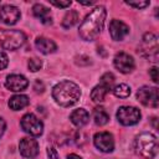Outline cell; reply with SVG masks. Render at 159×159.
<instances>
[{
  "label": "cell",
  "instance_id": "cell-17",
  "mask_svg": "<svg viewBox=\"0 0 159 159\" xmlns=\"http://www.w3.org/2000/svg\"><path fill=\"white\" fill-rule=\"evenodd\" d=\"M70 119H71V122L76 125V127H83V125H86L87 123H88V120H89V114H88V112L86 111V109H83V108H78V109H75L72 113H71V116H70Z\"/></svg>",
  "mask_w": 159,
  "mask_h": 159
},
{
  "label": "cell",
  "instance_id": "cell-16",
  "mask_svg": "<svg viewBox=\"0 0 159 159\" xmlns=\"http://www.w3.org/2000/svg\"><path fill=\"white\" fill-rule=\"evenodd\" d=\"M32 12L42 24H45V25L52 24V17H51L50 10L46 6H43L42 4H35L32 6Z\"/></svg>",
  "mask_w": 159,
  "mask_h": 159
},
{
  "label": "cell",
  "instance_id": "cell-28",
  "mask_svg": "<svg viewBox=\"0 0 159 159\" xmlns=\"http://www.w3.org/2000/svg\"><path fill=\"white\" fill-rule=\"evenodd\" d=\"M50 4L57 7H67L71 5V1H55V0H50Z\"/></svg>",
  "mask_w": 159,
  "mask_h": 159
},
{
  "label": "cell",
  "instance_id": "cell-15",
  "mask_svg": "<svg viewBox=\"0 0 159 159\" xmlns=\"http://www.w3.org/2000/svg\"><path fill=\"white\" fill-rule=\"evenodd\" d=\"M35 46H36V48H37L41 53H43V55L52 53V52H55L56 48H57L56 43H55L52 40L46 39V37H37V39L35 40Z\"/></svg>",
  "mask_w": 159,
  "mask_h": 159
},
{
  "label": "cell",
  "instance_id": "cell-22",
  "mask_svg": "<svg viewBox=\"0 0 159 159\" xmlns=\"http://www.w3.org/2000/svg\"><path fill=\"white\" fill-rule=\"evenodd\" d=\"M113 94L118 98H127L130 94V87L125 83H120L113 87Z\"/></svg>",
  "mask_w": 159,
  "mask_h": 159
},
{
  "label": "cell",
  "instance_id": "cell-10",
  "mask_svg": "<svg viewBox=\"0 0 159 159\" xmlns=\"http://www.w3.org/2000/svg\"><path fill=\"white\" fill-rule=\"evenodd\" d=\"M113 63H114V67L119 72H122V73H129L135 67V63H134L133 57L130 55L125 53V52H118L114 56Z\"/></svg>",
  "mask_w": 159,
  "mask_h": 159
},
{
  "label": "cell",
  "instance_id": "cell-23",
  "mask_svg": "<svg viewBox=\"0 0 159 159\" xmlns=\"http://www.w3.org/2000/svg\"><path fill=\"white\" fill-rule=\"evenodd\" d=\"M99 84L104 86V87L108 88V89H112V87H113V84H114V76H113L111 72L104 73V75L101 77V82H99Z\"/></svg>",
  "mask_w": 159,
  "mask_h": 159
},
{
  "label": "cell",
  "instance_id": "cell-8",
  "mask_svg": "<svg viewBox=\"0 0 159 159\" xmlns=\"http://www.w3.org/2000/svg\"><path fill=\"white\" fill-rule=\"evenodd\" d=\"M117 119L123 125H133L139 122L140 112L135 107L123 106V107H119L117 111Z\"/></svg>",
  "mask_w": 159,
  "mask_h": 159
},
{
  "label": "cell",
  "instance_id": "cell-14",
  "mask_svg": "<svg viewBox=\"0 0 159 159\" xmlns=\"http://www.w3.org/2000/svg\"><path fill=\"white\" fill-rule=\"evenodd\" d=\"M5 86L10 91L20 92L29 86V81L22 75H9L5 81Z\"/></svg>",
  "mask_w": 159,
  "mask_h": 159
},
{
  "label": "cell",
  "instance_id": "cell-11",
  "mask_svg": "<svg viewBox=\"0 0 159 159\" xmlns=\"http://www.w3.org/2000/svg\"><path fill=\"white\" fill-rule=\"evenodd\" d=\"M20 16V10L14 5H4L0 7V21L6 25L16 24Z\"/></svg>",
  "mask_w": 159,
  "mask_h": 159
},
{
  "label": "cell",
  "instance_id": "cell-1",
  "mask_svg": "<svg viewBox=\"0 0 159 159\" xmlns=\"http://www.w3.org/2000/svg\"><path fill=\"white\" fill-rule=\"evenodd\" d=\"M106 9L104 6H96L82 21V24L80 25L78 32L80 36L84 40V41H93L96 40L104 25V20H106Z\"/></svg>",
  "mask_w": 159,
  "mask_h": 159
},
{
  "label": "cell",
  "instance_id": "cell-13",
  "mask_svg": "<svg viewBox=\"0 0 159 159\" xmlns=\"http://www.w3.org/2000/svg\"><path fill=\"white\" fill-rule=\"evenodd\" d=\"M19 149L22 157L25 158H35L39 154V144L32 138H22L19 144Z\"/></svg>",
  "mask_w": 159,
  "mask_h": 159
},
{
  "label": "cell",
  "instance_id": "cell-26",
  "mask_svg": "<svg viewBox=\"0 0 159 159\" xmlns=\"http://www.w3.org/2000/svg\"><path fill=\"white\" fill-rule=\"evenodd\" d=\"M9 63V60H7V56L5 52L0 51V70H4Z\"/></svg>",
  "mask_w": 159,
  "mask_h": 159
},
{
  "label": "cell",
  "instance_id": "cell-7",
  "mask_svg": "<svg viewBox=\"0 0 159 159\" xmlns=\"http://www.w3.org/2000/svg\"><path fill=\"white\" fill-rule=\"evenodd\" d=\"M21 128L24 129V132H26L27 134L32 135V137H39L42 134L43 132V124L42 122L32 113H27L21 118Z\"/></svg>",
  "mask_w": 159,
  "mask_h": 159
},
{
  "label": "cell",
  "instance_id": "cell-6",
  "mask_svg": "<svg viewBox=\"0 0 159 159\" xmlns=\"http://www.w3.org/2000/svg\"><path fill=\"white\" fill-rule=\"evenodd\" d=\"M137 98L138 101L147 107L157 108L159 104V92L157 87H148L143 86L138 89L137 92Z\"/></svg>",
  "mask_w": 159,
  "mask_h": 159
},
{
  "label": "cell",
  "instance_id": "cell-27",
  "mask_svg": "<svg viewBox=\"0 0 159 159\" xmlns=\"http://www.w3.org/2000/svg\"><path fill=\"white\" fill-rule=\"evenodd\" d=\"M149 75H150V77H152V80H153V82H154V83H158V81H159L158 67H152V68L149 70Z\"/></svg>",
  "mask_w": 159,
  "mask_h": 159
},
{
  "label": "cell",
  "instance_id": "cell-32",
  "mask_svg": "<svg viewBox=\"0 0 159 159\" xmlns=\"http://www.w3.org/2000/svg\"><path fill=\"white\" fill-rule=\"evenodd\" d=\"M67 159H82V158L78 157V155H76V154H70V155L67 157Z\"/></svg>",
  "mask_w": 159,
  "mask_h": 159
},
{
  "label": "cell",
  "instance_id": "cell-19",
  "mask_svg": "<svg viewBox=\"0 0 159 159\" xmlns=\"http://www.w3.org/2000/svg\"><path fill=\"white\" fill-rule=\"evenodd\" d=\"M108 92H109L108 88H106V87L102 86V84H97V86L92 89V92H91V99H92L93 102H96V103H101V102L104 101V97H106V94H107Z\"/></svg>",
  "mask_w": 159,
  "mask_h": 159
},
{
  "label": "cell",
  "instance_id": "cell-4",
  "mask_svg": "<svg viewBox=\"0 0 159 159\" xmlns=\"http://www.w3.org/2000/svg\"><path fill=\"white\" fill-rule=\"evenodd\" d=\"M26 36L20 30L0 29V45L5 50H17L25 43Z\"/></svg>",
  "mask_w": 159,
  "mask_h": 159
},
{
  "label": "cell",
  "instance_id": "cell-21",
  "mask_svg": "<svg viewBox=\"0 0 159 159\" xmlns=\"http://www.w3.org/2000/svg\"><path fill=\"white\" fill-rule=\"evenodd\" d=\"M93 119H94V123H96L97 125H104V124L109 120V116H108V113L104 111V108L97 107V108H94V111H93Z\"/></svg>",
  "mask_w": 159,
  "mask_h": 159
},
{
  "label": "cell",
  "instance_id": "cell-20",
  "mask_svg": "<svg viewBox=\"0 0 159 159\" xmlns=\"http://www.w3.org/2000/svg\"><path fill=\"white\" fill-rule=\"evenodd\" d=\"M80 20V16H78V12L76 10H70L66 12L63 20H62V26L65 29H70L72 27L73 25H76Z\"/></svg>",
  "mask_w": 159,
  "mask_h": 159
},
{
  "label": "cell",
  "instance_id": "cell-5",
  "mask_svg": "<svg viewBox=\"0 0 159 159\" xmlns=\"http://www.w3.org/2000/svg\"><path fill=\"white\" fill-rule=\"evenodd\" d=\"M158 37L153 32H147L143 36L142 46H140V53L149 58L150 61H157L158 60Z\"/></svg>",
  "mask_w": 159,
  "mask_h": 159
},
{
  "label": "cell",
  "instance_id": "cell-24",
  "mask_svg": "<svg viewBox=\"0 0 159 159\" xmlns=\"http://www.w3.org/2000/svg\"><path fill=\"white\" fill-rule=\"evenodd\" d=\"M27 65H29V70L32 71V72H36V71H39V70L42 67L41 60H39V58H36V57L29 60V63H27Z\"/></svg>",
  "mask_w": 159,
  "mask_h": 159
},
{
  "label": "cell",
  "instance_id": "cell-30",
  "mask_svg": "<svg viewBox=\"0 0 159 159\" xmlns=\"http://www.w3.org/2000/svg\"><path fill=\"white\" fill-rule=\"evenodd\" d=\"M43 84H42V82H40V81H36L35 82V86H34V89L39 93V92H43Z\"/></svg>",
  "mask_w": 159,
  "mask_h": 159
},
{
  "label": "cell",
  "instance_id": "cell-25",
  "mask_svg": "<svg viewBox=\"0 0 159 159\" xmlns=\"http://www.w3.org/2000/svg\"><path fill=\"white\" fill-rule=\"evenodd\" d=\"M125 4L129 6H133L135 9H143L149 5V1H125Z\"/></svg>",
  "mask_w": 159,
  "mask_h": 159
},
{
  "label": "cell",
  "instance_id": "cell-2",
  "mask_svg": "<svg viewBox=\"0 0 159 159\" xmlns=\"http://www.w3.org/2000/svg\"><path fill=\"white\" fill-rule=\"evenodd\" d=\"M52 97L57 104L62 107H70L78 102L81 97V89L71 81H61L53 87Z\"/></svg>",
  "mask_w": 159,
  "mask_h": 159
},
{
  "label": "cell",
  "instance_id": "cell-18",
  "mask_svg": "<svg viewBox=\"0 0 159 159\" xmlns=\"http://www.w3.org/2000/svg\"><path fill=\"white\" fill-rule=\"evenodd\" d=\"M29 106V98L25 94H15L9 99V107L14 111H20Z\"/></svg>",
  "mask_w": 159,
  "mask_h": 159
},
{
  "label": "cell",
  "instance_id": "cell-31",
  "mask_svg": "<svg viewBox=\"0 0 159 159\" xmlns=\"http://www.w3.org/2000/svg\"><path fill=\"white\" fill-rule=\"evenodd\" d=\"M5 128H6V123H5V120L0 117V138L2 137V134H4V132H5Z\"/></svg>",
  "mask_w": 159,
  "mask_h": 159
},
{
  "label": "cell",
  "instance_id": "cell-33",
  "mask_svg": "<svg viewBox=\"0 0 159 159\" xmlns=\"http://www.w3.org/2000/svg\"><path fill=\"white\" fill-rule=\"evenodd\" d=\"M152 120H153V125H154V128H158V125H157V118H155V117H153V118H152Z\"/></svg>",
  "mask_w": 159,
  "mask_h": 159
},
{
  "label": "cell",
  "instance_id": "cell-9",
  "mask_svg": "<svg viewBox=\"0 0 159 159\" xmlns=\"http://www.w3.org/2000/svg\"><path fill=\"white\" fill-rule=\"evenodd\" d=\"M93 143L97 149L103 153H111L114 149V139L113 135L108 132H99L96 133L93 137Z\"/></svg>",
  "mask_w": 159,
  "mask_h": 159
},
{
  "label": "cell",
  "instance_id": "cell-12",
  "mask_svg": "<svg viewBox=\"0 0 159 159\" xmlns=\"http://www.w3.org/2000/svg\"><path fill=\"white\" fill-rule=\"evenodd\" d=\"M109 34H111V37L113 40L122 41L129 34V27L123 21L114 19L109 22Z\"/></svg>",
  "mask_w": 159,
  "mask_h": 159
},
{
  "label": "cell",
  "instance_id": "cell-3",
  "mask_svg": "<svg viewBox=\"0 0 159 159\" xmlns=\"http://www.w3.org/2000/svg\"><path fill=\"white\" fill-rule=\"evenodd\" d=\"M134 149L138 155L145 159H153L158 152V140L152 133H142L134 140Z\"/></svg>",
  "mask_w": 159,
  "mask_h": 159
},
{
  "label": "cell",
  "instance_id": "cell-29",
  "mask_svg": "<svg viewBox=\"0 0 159 159\" xmlns=\"http://www.w3.org/2000/svg\"><path fill=\"white\" fill-rule=\"evenodd\" d=\"M47 155L50 159H58V153L53 147H48L47 148Z\"/></svg>",
  "mask_w": 159,
  "mask_h": 159
}]
</instances>
